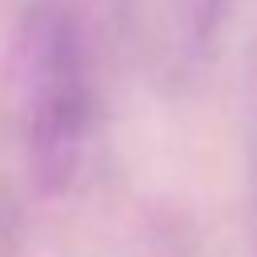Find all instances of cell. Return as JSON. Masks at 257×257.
I'll return each instance as SVG.
<instances>
[{
	"instance_id": "6da1fadb",
	"label": "cell",
	"mask_w": 257,
	"mask_h": 257,
	"mask_svg": "<svg viewBox=\"0 0 257 257\" xmlns=\"http://www.w3.org/2000/svg\"><path fill=\"white\" fill-rule=\"evenodd\" d=\"M20 72H24V100H28L32 165L44 185L60 189L72 181L92 124V88L68 16L60 12L32 16L24 32Z\"/></svg>"
}]
</instances>
